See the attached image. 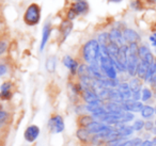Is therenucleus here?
Returning a JSON list of instances; mask_svg holds the SVG:
<instances>
[{"instance_id":"obj_30","label":"nucleus","mask_w":156,"mask_h":146,"mask_svg":"<svg viewBox=\"0 0 156 146\" xmlns=\"http://www.w3.org/2000/svg\"><path fill=\"white\" fill-rule=\"evenodd\" d=\"M150 40L152 41V44H153V46H156V33L152 35V36L150 37Z\"/></svg>"},{"instance_id":"obj_16","label":"nucleus","mask_w":156,"mask_h":146,"mask_svg":"<svg viewBox=\"0 0 156 146\" xmlns=\"http://www.w3.org/2000/svg\"><path fill=\"white\" fill-rule=\"evenodd\" d=\"M63 64H64L73 74H75L76 71H77V66H78L77 62H76L74 59H72L71 57H69V56L64 57V59H63Z\"/></svg>"},{"instance_id":"obj_4","label":"nucleus","mask_w":156,"mask_h":146,"mask_svg":"<svg viewBox=\"0 0 156 146\" xmlns=\"http://www.w3.org/2000/svg\"><path fill=\"white\" fill-rule=\"evenodd\" d=\"M138 56H139V59H140V61H143V62H145L147 65H153L154 64V57L153 54H152V52L150 51V49L147 47V46L142 45L139 47L138 49Z\"/></svg>"},{"instance_id":"obj_3","label":"nucleus","mask_w":156,"mask_h":146,"mask_svg":"<svg viewBox=\"0 0 156 146\" xmlns=\"http://www.w3.org/2000/svg\"><path fill=\"white\" fill-rule=\"evenodd\" d=\"M49 130L54 133H60L64 130V122L60 115H54L50 117L48 122Z\"/></svg>"},{"instance_id":"obj_12","label":"nucleus","mask_w":156,"mask_h":146,"mask_svg":"<svg viewBox=\"0 0 156 146\" xmlns=\"http://www.w3.org/2000/svg\"><path fill=\"white\" fill-rule=\"evenodd\" d=\"M118 91L121 94L123 100H128L132 97V91H130L129 84L127 83H121L118 85Z\"/></svg>"},{"instance_id":"obj_25","label":"nucleus","mask_w":156,"mask_h":146,"mask_svg":"<svg viewBox=\"0 0 156 146\" xmlns=\"http://www.w3.org/2000/svg\"><path fill=\"white\" fill-rule=\"evenodd\" d=\"M8 113L5 111H2V110H0V125L3 124L5 120H8Z\"/></svg>"},{"instance_id":"obj_27","label":"nucleus","mask_w":156,"mask_h":146,"mask_svg":"<svg viewBox=\"0 0 156 146\" xmlns=\"http://www.w3.org/2000/svg\"><path fill=\"white\" fill-rule=\"evenodd\" d=\"M144 128L147 129V131H149V130H153L154 124H153L152 122H145V123H144Z\"/></svg>"},{"instance_id":"obj_2","label":"nucleus","mask_w":156,"mask_h":146,"mask_svg":"<svg viewBox=\"0 0 156 146\" xmlns=\"http://www.w3.org/2000/svg\"><path fill=\"white\" fill-rule=\"evenodd\" d=\"M41 18V8L37 3H31L24 14V22L28 26H34Z\"/></svg>"},{"instance_id":"obj_10","label":"nucleus","mask_w":156,"mask_h":146,"mask_svg":"<svg viewBox=\"0 0 156 146\" xmlns=\"http://www.w3.org/2000/svg\"><path fill=\"white\" fill-rule=\"evenodd\" d=\"M72 28H73V24H72L71 20H64L62 22L60 26V34H61V42H63L67 36H69V32L72 31Z\"/></svg>"},{"instance_id":"obj_14","label":"nucleus","mask_w":156,"mask_h":146,"mask_svg":"<svg viewBox=\"0 0 156 146\" xmlns=\"http://www.w3.org/2000/svg\"><path fill=\"white\" fill-rule=\"evenodd\" d=\"M83 98H85V100L88 103H96V101H100L98 95L94 91L90 90V89H86L85 90V92H83Z\"/></svg>"},{"instance_id":"obj_11","label":"nucleus","mask_w":156,"mask_h":146,"mask_svg":"<svg viewBox=\"0 0 156 146\" xmlns=\"http://www.w3.org/2000/svg\"><path fill=\"white\" fill-rule=\"evenodd\" d=\"M109 37H110V41L113 43L118 44L119 46L124 45V37H123V33L121 32L118 29H112L109 33Z\"/></svg>"},{"instance_id":"obj_20","label":"nucleus","mask_w":156,"mask_h":146,"mask_svg":"<svg viewBox=\"0 0 156 146\" xmlns=\"http://www.w3.org/2000/svg\"><path fill=\"white\" fill-rule=\"evenodd\" d=\"M129 88H130V91H132V93H135V92H138V91H140V89H141V81H140V79H138V78H134V79L130 80Z\"/></svg>"},{"instance_id":"obj_29","label":"nucleus","mask_w":156,"mask_h":146,"mask_svg":"<svg viewBox=\"0 0 156 146\" xmlns=\"http://www.w3.org/2000/svg\"><path fill=\"white\" fill-rule=\"evenodd\" d=\"M139 146H154L152 141H149V140H145V141L141 142V144Z\"/></svg>"},{"instance_id":"obj_26","label":"nucleus","mask_w":156,"mask_h":146,"mask_svg":"<svg viewBox=\"0 0 156 146\" xmlns=\"http://www.w3.org/2000/svg\"><path fill=\"white\" fill-rule=\"evenodd\" d=\"M11 92L10 91H1V93H0V97L2 99H9L10 97H11Z\"/></svg>"},{"instance_id":"obj_9","label":"nucleus","mask_w":156,"mask_h":146,"mask_svg":"<svg viewBox=\"0 0 156 146\" xmlns=\"http://www.w3.org/2000/svg\"><path fill=\"white\" fill-rule=\"evenodd\" d=\"M123 37H124V41L129 44L138 43L140 41L139 34L135 30H132V29H125L123 31Z\"/></svg>"},{"instance_id":"obj_22","label":"nucleus","mask_w":156,"mask_h":146,"mask_svg":"<svg viewBox=\"0 0 156 146\" xmlns=\"http://www.w3.org/2000/svg\"><path fill=\"white\" fill-rule=\"evenodd\" d=\"M55 67H56V59H55L54 57H51V58L48 59L47 62H46V68H47L48 71L52 73V71H55Z\"/></svg>"},{"instance_id":"obj_35","label":"nucleus","mask_w":156,"mask_h":146,"mask_svg":"<svg viewBox=\"0 0 156 146\" xmlns=\"http://www.w3.org/2000/svg\"><path fill=\"white\" fill-rule=\"evenodd\" d=\"M154 112H155V114H156V107L154 108Z\"/></svg>"},{"instance_id":"obj_7","label":"nucleus","mask_w":156,"mask_h":146,"mask_svg":"<svg viewBox=\"0 0 156 146\" xmlns=\"http://www.w3.org/2000/svg\"><path fill=\"white\" fill-rule=\"evenodd\" d=\"M71 10L76 14V15H81V14H86L89 10V5H88L87 1H83V0H80L76 2L75 5H72Z\"/></svg>"},{"instance_id":"obj_24","label":"nucleus","mask_w":156,"mask_h":146,"mask_svg":"<svg viewBox=\"0 0 156 146\" xmlns=\"http://www.w3.org/2000/svg\"><path fill=\"white\" fill-rule=\"evenodd\" d=\"M143 127H144V122H143V120H136V122L134 123V125H133V128H134V130H136V131L142 130Z\"/></svg>"},{"instance_id":"obj_23","label":"nucleus","mask_w":156,"mask_h":146,"mask_svg":"<svg viewBox=\"0 0 156 146\" xmlns=\"http://www.w3.org/2000/svg\"><path fill=\"white\" fill-rule=\"evenodd\" d=\"M152 97V92L151 90H149V89H143L142 90V94H141V98H142L143 101H147L149 100L150 98Z\"/></svg>"},{"instance_id":"obj_8","label":"nucleus","mask_w":156,"mask_h":146,"mask_svg":"<svg viewBox=\"0 0 156 146\" xmlns=\"http://www.w3.org/2000/svg\"><path fill=\"white\" fill-rule=\"evenodd\" d=\"M108 128H109V126L104 125L103 123H100V122H92L91 124L87 127L88 131H89L90 133H93V134H100V133L107 130Z\"/></svg>"},{"instance_id":"obj_36","label":"nucleus","mask_w":156,"mask_h":146,"mask_svg":"<svg viewBox=\"0 0 156 146\" xmlns=\"http://www.w3.org/2000/svg\"><path fill=\"white\" fill-rule=\"evenodd\" d=\"M76 1H80V0H76Z\"/></svg>"},{"instance_id":"obj_31","label":"nucleus","mask_w":156,"mask_h":146,"mask_svg":"<svg viewBox=\"0 0 156 146\" xmlns=\"http://www.w3.org/2000/svg\"><path fill=\"white\" fill-rule=\"evenodd\" d=\"M152 143H153V145H155V146H156V135L153 137V140H152Z\"/></svg>"},{"instance_id":"obj_15","label":"nucleus","mask_w":156,"mask_h":146,"mask_svg":"<svg viewBox=\"0 0 156 146\" xmlns=\"http://www.w3.org/2000/svg\"><path fill=\"white\" fill-rule=\"evenodd\" d=\"M149 67H150V65H147L145 62L139 61L136 75L138 76L140 79H145V76H147V71H149Z\"/></svg>"},{"instance_id":"obj_32","label":"nucleus","mask_w":156,"mask_h":146,"mask_svg":"<svg viewBox=\"0 0 156 146\" xmlns=\"http://www.w3.org/2000/svg\"><path fill=\"white\" fill-rule=\"evenodd\" d=\"M147 2H149V3H156V0H147Z\"/></svg>"},{"instance_id":"obj_28","label":"nucleus","mask_w":156,"mask_h":146,"mask_svg":"<svg viewBox=\"0 0 156 146\" xmlns=\"http://www.w3.org/2000/svg\"><path fill=\"white\" fill-rule=\"evenodd\" d=\"M7 71H8V68H7V66H5V65L0 64V76L5 75V74L7 73Z\"/></svg>"},{"instance_id":"obj_21","label":"nucleus","mask_w":156,"mask_h":146,"mask_svg":"<svg viewBox=\"0 0 156 146\" xmlns=\"http://www.w3.org/2000/svg\"><path fill=\"white\" fill-rule=\"evenodd\" d=\"M78 122H79V125L83 127H85V128H87L88 126H89L90 124H91L92 122H94L93 117L92 116H89V115H83L79 117V120H78Z\"/></svg>"},{"instance_id":"obj_5","label":"nucleus","mask_w":156,"mask_h":146,"mask_svg":"<svg viewBox=\"0 0 156 146\" xmlns=\"http://www.w3.org/2000/svg\"><path fill=\"white\" fill-rule=\"evenodd\" d=\"M122 107H123L124 111L128 112H141L143 108V105L137 100H124L122 103Z\"/></svg>"},{"instance_id":"obj_19","label":"nucleus","mask_w":156,"mask_h":146,"mask_svg":"<svg viewBox=\"0 0 156 146\" xmlns=\"http://www.w3.org/2000/svg\"><path fill=\"white\" fill-rule=\"evenodd\" d=\"M154 113H155L154 108H152L151 106H143L142 110H141V115L144 118H151Z\"/></svg>"},{"instance_id":"obj_13","label":"nucleus","mask_w":156,"mask_h":146,"mask_svg":"<svg viewBox=\"0 0 156 146\" xmlns=\"http://www.w3.org/2000/svg\"><path fill=\"white\" fill-rule=\"evenodd\" d=\"M50 33H51V26L49 24H46L43 28V33H42V42H41V46H40V50H43L45 48V45L47 43L48 39L50 36Z\"/></svg>"},{"instance_id":"obj_33","label":"nucleus","mask_w":156,"mask_h":146,"mask_svg":"<svg viewBox=\"0 0 156 146\" xmlns=\"http://www.w3.org/2000/svg\"><path fill=\"white\" fill-rule=\"evenodd\" d=\"M152 131H153V133L156 135V127H154V128H153V130H152Z\"/></svg>"},{"instance_id":"obj_1","label":"nucleus","mask_w":156,"mask_h":146,"mask_svg":"<svg viewBox=\"0 0 156 146\" xmlns=\"http://www.w3.org/2000/svg\"><path fill=\"white\" fill-rule=\"evenodd\" d=\"M101 56V45L98 41L91 40L87 42L83 48V57L86 62L94 64L98 62V59Z\"/></svg>"},{"instance_id":"obj_17","label":"nucleus","mask_w":156,"mask_h":146,"mask_svg":"<svg viewBox=\"0 0 156 146\" xmlns=\"http://www.w3.org/2000/svg\"><path fill=\"white\" fill-rule=\"evenodd\" d=\"M117 127V131L121 134V137H127V135L132 134L133 131H134V128L132 126H127V125L118 124Z\"/></svg>"},{"instance_id":"obj_6","label":"nucleus","mask_w":156,"mask_h":146,"mask_svg":"<svg viewBox=\"0 0 156 146\" xmlns=\"http://www.w3.org/2000/svg\"><path fill=\"white\" fill-rule=\"evenodd\" d=\"M39 134H40L39 127L35 126V125H31V126H29L28 128L26 129V131H25V133H24V137H25V139H26V141L33 142L37 140Z\"/></svg>"},{"instance_id":"obj_37","label":"nucleus","mask_w":156,"mask_h":146,"mask_svg":"<svg viewBox=\"0 0 156 146\" xmlns=\"http://www.w3.org/2000/svg\"><path fill=\"white\" fill-rule=\"evenodd\" d=\"M155 126H156V120H155Z\"/></svg>"},{"instance_id":"obj_34","label":"nucleus","mask_w":156,"mask_h":146,"mask_svg":"<svg viewBox=\"0 0 156 146\" xmlns=\"http://www.w3.org/2000/svg\"><path fill=\"white\" fill-rule=\"evenodd\" d=\"M109 1H113V2H120L121 0H109Z\"/></svg>"},{"instance_id":"obj_18","label":"nucleus","mask_w":156,"mask_h":146,"mask_svg":"<svg viewBox=\"0 0 156 146\" xmlns=\"http://www.w3.org/2000/svg\"><path fill=\"white\" fill-rule=\"evenodd\" d=\"M90 134H91V133H90L89 131H88L87 128H80L79 130L77 131V137H78V139L80 140V141H83V142L89 141Z\"/></svg>"}]
</instances>
